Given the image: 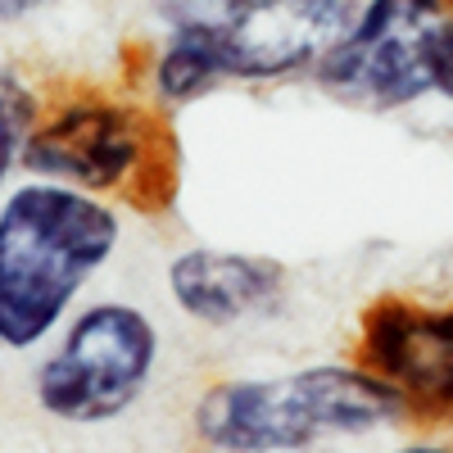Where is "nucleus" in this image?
<instances>
[{"instance_id": "1", "label": "nucleus", "mask_w": 453, "mask_h": 453, "mask_svg": "<svg viewBox=\"0 0 453 453\" xmlns=\"http://www.w3.org/2000/svg\"><path fill=\"white\" fill-rule=\"evenodd\" d=\"M119 236L113 204L78 186L36 177L0 196V354L46 345Z\"/></svg>"}, {"instance_id": "2", "label": "nucleus", "mask_w": 453, "mask_h": 453, "mask_svg": "<svg viewBox=\"0 0 453 453\" xmlns=\"http://www.w3.org/2000/svg\"><path fill=\"white\" fill-rule=\"evenodd\" d=\"M168 46L155 87L181 104L222 82H273L313 68L354 23V0H164Z\"/></svg>"}, {"instance_id": "3", "label": "nucleus", "mask_w": 453, "mask_h": 453, "mask_svg": "<svg viewBox=\"0 0 453 453\" xmlns=\"http://www.w3.org/2000/svg\"><path fill=\"white\" fill-rule=\"evenodd\" d=\"M23 168L141 213H159L177 196V141L168 119L109 91H73L42 104Z\"/></svg>"}, {"instance_id": "4", "label": "nucleus", "mask_w": 453, "mask_h": 453, "mask_svg": "<svg viewBox=\"0 0 453 453\" xmlns=\"http://www.w3.org/2000/svg\"><path fill=\"white\" fill-rule=\"evenodd\" d=\"M403 418L386 381L363 367H309L273 381L213 386L196 408V431L213 449L286 453L331 435H367Z\"/></svg>"}, {"instance_id": "5", "label": "nucleus", "mask_w": 453, "mask_h": 453, "mask_svg": "<svg viewBox=\"0 0 453 453\" xmlns=\"http://www.w3.org/2000/svg\"><path fill=\"white\" fill-rule=\"evenodd\" d=\"M313 73L331 100L372 113L403 109L422 96L453 100V5L372 0Z\"/></svg>"}, {"instance_id": "6", "label": "nucleus", "mask_w": 453, "mask_h": 453, "mask_svg": "<svg viewBox=\"0 0 453 453\" xmlns=\"http://www.w3.org/2000/svg\"><path fill=\"white\" fill-rule=\"evenodd\" d=\"M159 363V331L136 304L82 309L64 322L55 349L32 372V399L46 418L64 426L113 422L145 395Z\"/></svg>"}, {"instance_id": "7", "label": "nucleus", "mask_w": 453, "mask_h": 453, "mask_svg": "<svg viewBox=\"0 0 453 453\" xmlns=\"http://www.w3.org/2000/svg\"><path fill=\"white\" fill-rule=\"evenodd\" d=\"M358 367L386 381L412 418L453 422V309L376 299L358 322Z\"/></svg>"}, {"instance_id": "8", "label": "nucleus", "mask_w": 453, "mask_h": 453, "mask_svg": "<svg viewBox=\"0 0 453 453\" xmlns=\"http://www.w3.org/2000/svg\"><path fill=\"white\" fill-rule=\"evenodd\" d=\"M281 263L236 250H186L173 258L168 286L186 318L204 326H236L281 295Z\"/></svg>"}, {"instance_id": "9", "label": "nucleus", "mask_w": 453, "mask_h": 453, "mask_svg": "<svg viewBox=\"0 0 453 453\" xmlns=\"http://www.w3.org/2000/svg\"><path fill=\"white\" fill-rule=\"evenodd\" d=\"M36 119H42V96L23 82V73L0 68V196L10 191L14 168H23Z\"/></svg>"}, {"instance_id": "10", "label": "nucleus", "mask_w": 453, "mask_h": 453, "mask_svg": "<svg viewBox=\"0 0 453 453\" xmlns=\"http://www.w3.org/2000/svg\"><path fill=\"white\" fill-rule=\"evenodd\" d=\"M50 5V0H0V23H14V19H27L32 10Z\"/></svg>"}, {"instance_id": "11", "label": "nucleus", "mask_w": 453, "mask_h": 453, "mask_svg": "<svg viewBox=\"0 0 453 453\" xmlns=\"http://www.w3.org/2000/svg\"><path fill=\"white\" fill-rule=\"evenodd\" d=\"M449 5H453V0H449Z\"/></svg>"}]
</instances>
